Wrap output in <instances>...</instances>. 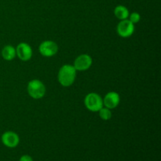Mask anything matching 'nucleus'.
I'll return each mask as SVG.
<instances>
[{
    "label": "nucleus",
    "mask_w": 161,
    "mask_h": 161,
    "mask_svg": "<svg viewBox=\"0 0 161 161\" xmlns=\"http://www.w3.org/2000/svg\"><path fill=\"white\" fill-rule=\"evenodd\" d=\"M76 76V70L72 64H64L58 72V79L60 84L63 86H70L73 84Z\"/></svg>",
    "instance_id": "f257e3e1"
},
{
    "label": "nucleus",
    "mask_w": 161,
    "mask_h": 161,
    "mask_svg": "<svg viewBox=\"0 0 161 161\" xmlns=\"http://www.w3.org/2000/svg\"><path fill=\"white\" fill-rule=\"evenodd\" d=\"M84 105L88 110L96 113L104 106L103 98L96 93H90L85 97Z\"/></svg>",
    "instance_id": "f03ea898"
},
{
    "label": "nucleus",
    "mask_w": 161,
    "mask_h": 161,
    "mask_svg": "<svg viewBox=\"0 0 161 161\" xmlns=\"http://www.w3.org/2000/svg\"><path fill=\"white\" fill-rule=\"evenodd\" d=\"M28 93L34 99H40L45 95L46 86L40 80H32L28 83Z\"/></svg>",
    "instance_id": "7ed1b4c3"
},
{
    "label": "nucleus",
    "mask_w": 161,
    "mask_h": 161,
    "mask_svg": "<svg viewBox=\"0 0 161 161\" xmlns=\"http://www.w3.org/2000/svg\"><path fill=\"white\" fill-rule=\"evenodd\" d=\"M39 53L43 57L50 58L58 53V46L55 42L51 40H46L41 42L39 47Z\"/></svg>",
    "instance_id": "20e7f679"
},
{
    "label": "nucleus",
    "mask_w": 161,
    "mask_h": 161,
    "mask_svg": "<svg viewBox=\"0 0 161 161\" xmlns=\"http://www.w3.org/2000/svg\"><path fill=\"white\" fill-rule=\"evenodd\" d=\"M117 33L122 38H128L135 32V25L128 19L120 20L117 25Z\"/></svg>",
    "instance_id": "39448f33"
},
{
    "label": "nucleus",
    "mask_w": 161,
    "mask_h": 161,
    "mask_svg": "<svg viewBox=\"0 0 161 161\" xmlns=\"http://www.w3.org/2000/svg\"><path fill=\"white\" fill-rule=\"evenodd\" d=\"M92 58L88 54H81L77 57L74 61V67L76 71H86L92 64Z\"/></svg>",
    "instance_id": "423d86ee"
},
{
    "label": "nucleus",
    "mask_w": 161,
    "mask_h": 161,
    "mask_svg": "<svg viewBox=\"0 0 161 161\" xmlns=\"http://www.w3.org/2000/svg\"><path fill=\"white\" fill-rule=\"evenodd\" d=\"M3 144L8 148H15L20 142L18 135L14 131H6L1 137Z\"/></svg>",
    "instance_id": "0eeeda50"
},
{
    "label": "nucleus",
    "mask_w": 161,
    "mask_h": 161,
    "mask_svg": "<svg viewBox=\"0 0 161 161\" xmlns=\"http://www.w3.org/2000/svg\"><path fill=\"white\" fill-rule=\"evenodd\" d=\"M16 53L19 59L23 61H27L31 59L32 57V49L31 46L26 42H20L17 45Z\"/></svg>",
    "instance_id": "6e6552de"
},
{
    "label": "nucleus",
    "mask_w": 161,
    "mask_h": 161,
    "mask_svg": "<svg viewBox=\"0 0 161 161\" xmlns=\"http://www.w3.org/2000/svg\"><path fill=\"white\" fill-rule=\"evenodd\" d=\"M119 102H120V97H119V94L115 91H110L107 93L106 95L103 98L104 106L109 109L116 108L119 105Z\"/></svg>",
    "instance_id": "1a4fd4ad"
},
{
    "label": "nucleus",
    "mask_w": 161,
    "mask_h": 161,
    "mask_svg": "<svg viewBox=\"0 0 161 161\" xmlns=\"http://www.w3.org/2000/svg\"><path fill=\"white\" fill-rule=\"evenodd\" d=\"M17 56L16 53V49L13 46L7 45L3 47L2 50V57L4 58L6 61H12Z\"/></svg>",
    "instance_id": "9d476101"
},
{
    "label": "nucleus",
    "mask_w": 161,
    "mask_h": 161,
    "mask_svg": "<svg viewBox=\"0 0 161 161\" xmlns=\"http://www.w3.org/2000/svg\"><path fill=\"white\" fill-rule=\"evenodd\" d=\"M114 14L116 18L122 20L128 19L129 15H130V12H129L128 9L126 6H123V5H119V6L115 7Z\"/></svg>",
    "instance_id": "9b49d317"
},
{
    "label": "nucleus",
    "mask_w": 161,
    "mask_h": 161,
    "mask_svg": "<svg viewBox=\"0 0 161 161\" xmlns=\"http://www.w3.org/2000/svg\"><path fill=\"white\" fill-rule=\"evenodd\" d=\"M98 112H99V116H100L101 119H103V120H108V119H111L112 113H111V110H110L109 108L103 106Z\"/></svg>",
    "instance_id": "f8f14e48"
},
{
    "label": "nucleus",
    "mask_w": 161,
    "mask_h": 161,
    "mask_svg": "<svg viewBox=\"0 0 161 161\" xmlns=\"http://www.w3.org/2000/svg\"><path fill=\"white\" fill-rule=\"evenodd\" d=\"M128 18H129L128 20H130V22H132L134 25H135V24L138 23V22L141 20V15H140L138 13L133 12L129 15Z\"/></svg>",
    "instance_id": "ddd939ff"
},
{
    "label": "nucleus",
    "mask_w": 161,
    "mask_h": 161,
    "mask_svg": "<svg viewBox=\"0 0 161 161\" xmlns=\"http://www.w3.org/2000/svg\"><path fill=\"white\" fill-rule=\"evenodd\" d=\"M19 161H33V159L29 155H23L20 157Z\"/></svg>",
    "instance_id": "4468645a"
}]
</instances>
